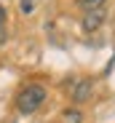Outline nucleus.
Listing matches in <instances>:
<instances>
[{
  "label": "nucleus",
  "mask_w": 115,
  "mask_h": 123,
  "mask_svg": "<svg viewBox=\"0 0 115 123\" xmlns=\"http://www.w3.org/2000/svg\"><path fill=\"white\" fill-rule=\"evenodd\" d=\"M35 8V0H22V13H32Z\"/></svg>",
  "instance_id": "0eeeda50"
},
{
  "label": "nucleus",
  "mask_w": 115,
  "mask_h": 123,
  "mask_svg": "<svg viewBox=\"0 0 115 123\" xmlns=\"http://www.w3.org/2000/svg\"><path fill=\"white\" fill-rule=\"evenodd\" d=\"M102 22H104V11H102V8L83 13V32H97V30L102 27Z\"/></svg>",
  "instance_id": "7ed1b4c3"
},
{
  "label": "nucleus",
  "mask_w": 115,
  "mask_h": 123,
  "mask_svg": "<svg viewBox=\"0 0 115 123\" xmlns=\"http://www.w3.org/2000/svg\"><path fill=\"white\" fill-rule=\"evenodd\" d=\"M91 91H94V83H91L88 78H80L78 83H75V88H72V102H75V105L88 102L91 99Z\"/></svg>",
  "instance_id": "f03ea898"
},
{
  "label": "nucleus",
  "mask_w": 115,
  "mask_h": 123,
  "mask_svg": "<svg viewBox=\"0 0 115 123\" xmlns=\"http://www.w3.org/2000/svg\"><path fill=\"white\" fill-rule=\"evenodd\" d=\"M46 99H48V91H46L43 83H27L16 94V110L22 115H32L46 105Z\"/></svg>",
  "instance_id": "f257e3e1"
},
{
  "label": "nucleus",
  "mask_w": 115,
  "mask_h": 123,
  "mask_svg": "<svg viewBox=\"0 0 115 123\" xmlns=\"http://www.w3.org/2000/svg\"><path fill=\"white\" fill-rule=\"evenodd\" d=\"M8 40V32H6V8L0 6V43Z\"/></svg>",
  "instance_id": "423d86ee"
},
{
  "label": "nucleus",
  "mask_w": 115,
  "mask_h": 123,
  "mask_svg": "<svg viewBox=\"0 0 115 123\" xmlns=\"http://www.w3.org/2000/svg\"><path fill=\"white\" fill-rule=\"evenodd\" d=\"M62 123H83V112L78 107H67L62 112Z\"/></svg>",
  "instance_id": "20e7f679"
},
{
  "label": "nucleus",
  "mask_w": 115,
  "mask_h": 123,
  "mask_svg": "<svg viewBox=\"0 0 115 123\" xmlns=\"http://www.w3.org/2000/svg\"><path fill=\"white\" fill-rule=\"evenodd\" d=\"M104 3H107V0H78V6H80L86 13H88V11H99Z\"/></svg>",
  "instance_id": "39448f33"
}]
</instances>
